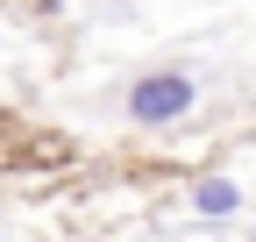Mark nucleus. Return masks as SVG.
<instances>
[{
  "label": "nucleus",
  "instance_id": "nucleus-2",
  "mask_svg": "<svg viewBox=\"0 0 256 242\" xmlns=\"http://www.w3.org/2000/svg\"><path fill=\"white\" fill-rule=\"evenodd\" d=\"M192 206H200V214H235V206H242V186H235V178H200V186H192Z\"/></svg>",
  "mask_w": 256,
  "mask_h": 242
},
{
  "label": "nucleus",
  "instance_id": "nucleus-1",
  "mask_svg": "<svg viewBox=\"0 0 256 242\" xmlns=\"http://www.w3.org/2000/svg\"><path fill=\"white\" fill-rule=\"evenodd\" d=\"M185 107H192V78L185 72H150V78L128 86V121H142V128H164Z\"/></svg>",
  "mask_w": 256,
  "mask_h": 242
}]
</instances>
